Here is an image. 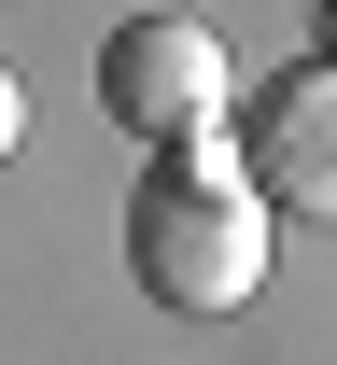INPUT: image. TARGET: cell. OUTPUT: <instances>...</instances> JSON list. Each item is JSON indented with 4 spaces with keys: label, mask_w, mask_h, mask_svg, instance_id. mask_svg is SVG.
<instances>
[{
    "label": "cell",
    "mask_w": 337,
    "mask_h": 365,
    "mask_svg": "<svg viewBox=\"0 0 337 365\" xmlns=\"http://www.w3.org/2000/svg\"><path fill=\"white\" fill-rule=\"evenodd\" d=\"M267 197H253V155L239 140H197V155H155V182L127 197V253H141V295L155 309H239L253 281H267Z\"/></svg>",
    "instance_id": "cell-1"
},
{
    "label": "cell",
    "mask_w": 337,
    "mask_h": 365,
    "mask_svg": "<svg viewBox=\"0 0 337 365\" xmlns=\"http://www.w3.org/2000/svg\"><path fill=\"white\" fill-rule=\"evenodd\" d=\"M98 113L141 127V140H169V155H197L211 113H225V29H197V14H127V29L98 43Z\"/></svg>",
    "instance_id": "cell-2"
},
{
    "label": "cell",
    "mask_w": 337,
    "mask_h": 365,
    "mask_svg": "<svg viewBox=\"0 0 337 365\" xmlns=\"http://www.w3.org/2000/svg\"><path fill=\"white\" fill-rule=\"evenodd\" d=\"M253 197L281 211V225H337V56L281 71V85L253 98Z\"/></svg>",
    "instance_id": "cell-3"
},
{
    "label": "cell",
    "mask_w": 337,
    "mask_h": 365,
    "mask_svg": "<svg viewBox=\"0 0 337 365\" xmlns=\"http://www.w3.org/2000/svg\"><path fill=\"white\" fill-rule=\"evenodd\" d=\"M323 56H337V14H323Z\"/></svg>",
    "instance_id": "cell-4"
}]
</instances>
